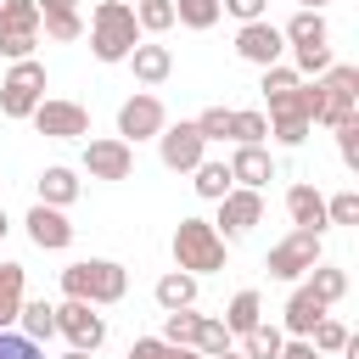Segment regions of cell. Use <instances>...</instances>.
Returning a JSON list of instances; mask_svg holds the SVG:
<instances>
[{
	"label": "cell",
	"mask_w": 359,
	"mask_h": 359,
	"mask_svg": "<svg viewBox=\"0 0 359 359\" xmlns=\"http://www.w3.org/2000/svg\"><path fill=\"white\" fill-rule=\"evenodd\" d=\"M45 11H50V34H56V39H73V28H79V22H73L67 0H45Z\"/></svg>",
	"instance_id": "29"
},
{
	"label": "cell",
	"mask_w": 359,
	"mask_h": 359,
	"mask_svg": "<svg viewBox=\"0 0 359 359\" xmlns=\"http://www.w3.org/2000/svg\"><path fill=\"white\" fill-rule=\"evenodd\" d=\"M174 252H180L185 269H219V264H224V247H219L213 224H202V219H185V224H180Z\"/></svg>",
	"instance_id": "2"
},
{
	"label": "cell",
	"mask_w": 359,
	"mask_h": 359,
	"mask_svg": "<svg viewBox=\"0 0 359 359\" xmlns=\"http://www.w3.org/2000/svg\"><path fill=\"white\" fill-rule=\"evenodd\" d=\"M129 359H168V348H163V342H135Z\"/></svg>",
	"instance_id": "42"
},
{
	"label": "cell",
	"mask_w": 359,
	"mask_h": 359,
	"mask_svg": "<svg viewBox=\"0 0 359 359\" xmlns=\"http://www.w3.org/2000/svg\"><path fill=\"white\" fill-rule=\"evenodd\" d=\"M39 129L45 135H84V112L79 107H39Z\"/></svg>",
	"instance_id": "14"
},
{
	"label": "cell",
	"mask_w": 359,
	"mask_h": 359,
	"mask_svg": "<svg viewBox=\"0 0 359 359\" xmlns=\"http://www.w3.org/2000/svg\"><path fill=\"white\" fill-rule=\"evenodd\" d=\"M275 107V123H280V140H303V129H309V90H292V95H275L269 101Z\"/></svg>",
	"instance_id": "8"
},
{
	"label": "cell",
	"mask_w": 359,
	"mask_h": 359,
	"mask_svg": "<svg viewBox=\"0 0 359 359\" xmlns=\"http://www.w3.org/2000/svg\"><path fill=\"white\" fill-rule=\"evenodd\" d=\"M314 258H320V236H314V230H297L292 241H280V247L269 252V275H297V269H314Z\"/></svg>",
	"instance_id": "5"
},
{
	"label": "cell",
	"mask_w": 359,
	"mask_h": 359,
	"mask_svg": "<svg viewBox=\"0 0 359 359\" xmlns=\"http://www.w3.org/2000/svg\"><path fill=\"white\" fill-rule=\"evenodd\" d=\"M224 185H230V168H219V163H208V168H202V180H196V191H202V196H224Z\"/></svg>",
	"instance_id": "31"
},
{
	"label": "cell",
	"mask_w": 359,
	"mask_h": 359,
	"mask_svg": "<svg viewBox=\"0 0 359 359\" xmlns=\"http://www.w3.org/2000/svg\"><path fill=\"white\" fill-rule=\"evenodd\" d=\"M264 90H269V101H275V95H292V90H297V79H292V73H269V79H264Z\"/></svg>",
	"instance_id": "39"
},
{
	"label": "cell",
	"mask_w": 359,
	"mask_h": 359,
	"mask_svg": "<svg viewBox=\"0 0 359 359\" xmlns=\"http://www.w3.org/2000/svg\"><path fill=\"white\" fill-rule=\"evenodd\" d=\"M67 359H84V348H79V353H67Z\"/></svg>",
	"instance_id": "44"
},
{
	"label": "cell",
	"mask_w": 359,
	"mask_h": 359,
	"mask_svg": "<svg viewBox=\"0 0 359 359\" xmlns=\"http://www.w3.org/2000/svg\"><path fill=\"white\" fill-rule=\"evenodd\" d=\"M331 219H337V224H353V219H359V196H337V202H331Z\"/></svg>",
	"instance_id": "38"
},
{
	"label": "cell",
	"mask_w": 359,
	"mask_h": 359,
	"mask_svg": "<svg viewBox=\"0 0 359 359\" xmlns=\"http://www.w3.org/2000/svg\"><path fill=\"white\" fill-rule=\"evenodd\" d=\"M314 342H320V348H342V342H348V331H342L337 320H320V325H314Z\"/></svg>",
	"instance_id": "36"
},
{
	"label": "cell",
	"mask_w": 359,
	"mask_h": 359,
	"mask_svg": "<svg viewBox=\"0 0 359 359\" xmlns=\"http://www.w3.org/2000/svg\"><path fill=\"white\" fill-rule=\"evenodd\" d=\"M320 303H331V297H342V269H320L314 275V286H309Z\"/></svg>",
	"instance_id": "32"
},
{
	"label": "cell",
	"mask_w": 359,
	"mask_h": 359,
	"mask_svg": "<svg viewBox=\"0 0 359 359\" xmlns=\"http://www.w3.org/2000/svg\"><path fill=\"white\" fill-rule=\"evenodd\" d=\"M303 6H320V0H303Z\"/></svg>",
	"instance_id": "47"
},
{
	"label": "cell",
	"mask_w": 359,
	"mask_h": 359,
	"mask_svg": "<svg viewBox=\"0 0 359 359\" xmlns=\"http://www.w3.org/2000/svg\"><path fill=\"white\" fill-rule=\"evenodd\" d=\"M180 359H185V353H180Z\"/></svg>",
	"instance_id": "48"
},
{
	"label": "cell",
	"mask_w": 359,
	"mask_h": 359,
	"mask_svg": "<svg viewBox=\"0 0 359 359\" xmlns=\"http://www.w3.org/2000/svg\"><path fill=\"white\" fill-rule=\"evenodd\" d=\"M353 95H359V73L353 67H337L320 90H309V118H325V123H353Z\"/></svg>",
	"instance_id": "1"
},
{
	"label": "cell",
	"mask_w": 359,
	"mask_h": 359,
	"mask_svg": "<svg viewBox=\"0 0 359 359\" xmlns=\"http://www.w3.org/2000/svg\"><path fill=\"white\" fill-rule=\"evenodd\" d=\"M90 168H95V174H107V180H123V174H129V151H123L118 140L90 146Z\"/></svg>",
	"instance_id": "16"
},
{
	"label": "cell",
	"mask_w": 359,
	"mask_h": 359,
	"mask_svg": "<svg viewBox=\"0 0 359 359\" xmlns=\"http://www.w3.org/2000/svg\"><path fill=\"white\" fill-rule=\"evenodd\" d=\"M39 84H45V73H39L34 62H22V67L6 79V101H0V107H6V118H22V112L34 107V90H39Z\"/></svg>",
	"instance_id": "7"
},
{
	"label": "cell",
	"mask_w": 359,
	"mask_h": 359,
	"mask_svg": "<svg viewBox=\"0 0 359 359\" xmlns=\"http://www.w3.org/2000/svg\"><path fill=\"white\" fill-rule=\"evenodd\" d=\"M236 45H241V56H247V62H275V50H280V34H275L269 22H247Z\"/></svg>",
	"instance_id": "10"
},
{
	"label": "cell",
	"mask_w": 359,
	"mask_h": 359,
	"mask_svg": "<svg viewBox=\"0 0 359 359\" xmlns=\"http://www.w3.org/2000/svg\"><path fill=\"white\" fill-rule=\"evenodd\" d=\"M17 303H22V269L17 264H0V325L17 314Z\"/></svg>",
	"instance_id": "20"
},
{
	"label": "cell",
	"mask_w": 359,
	"mask_h": 359,
	"mask_svg": "<svg viewBox=\"0 0 359 359\" xmlns=\"http://www.w3.org/2000/svg\"><path fill=\"white\" fill-rule=\"evenodd\" d=\"M0 236H6V219H0Z\"/></svg>",
	"instance_id": "46"
},
{
	"label": "cell",
	"mask_w": 359,
	"mask_h": 359,
	"mask_svg": "<svg viewBox=\"0 0 359 359\" xmlns=\"http://www.w3.org/2000/svg\"><path fill=\"white\" fill-rule=\"evenodd\" d=\"M180 17H185L191 28H208V22L219 17V0H180Z\"/></svg>",
	"instance_id": "26"
},
{
	"label": "cell",
	"mask_w": 359,
	"mask_h": 359,
	"mask_svg": "<svg viewBox=\"0 0 359 359\" xmlns=\"http://www.w3.org/2000/svg\"><path fill=\"white\" fill-rule=\"evenodd\" d=\"M247 359H280V331H247Z\"/></svg>",
	"instance_id": "24"
},
{
	"label": "cell",
	"mask_w": 359,
	"mask_h": 359,
	"mask_svg": "<svg viewBox=\"0 0 359 359\" xmlns=\"http://www.w3.org/2000/svg\"><path fill=\"white\" fill-rule=\"evenodd\" d=\"M135 45V17L123 11V6H101L95 11V50L112 62V56H123Z\"/></svg>",
	"instance_id": "4"
},
{
	"label": "cell",
	"mask_w": 359,
	"mask_h": 359,
	"mask_svg": "<svg viewBox=\"0 0 359 359\" xmlns=\"http://www.w3.org/2000/svg\"><path fill=\"white\" fill-rule=\"evenodd\" d=\"M157 297H163L168 309H185V303H191V280H185V275H168V280L157 286Z\"/></svg>",
	"instance_id": "28"
},
{
	"label": "cell",
	"mask_w": 359,
	"mask_h": 359,
	"mask_svg": "<svg viewBox=\"0 0 359 359\" xmlns=\"http://www.w3.org/2000/svg\"><path fill=\"white\" fill-rule=\"evenodd\" d=\"M213 359H236V353H213Z\"/></svg>",
	"instance_id": "45"
},
{
	"label": "cell",
	"mask_w": 359,
	"mask_h": 359,
	"mask_svg": "<svg viewBox=\"0 0 359 359\" xmlns=\"http://www.w3.org/2000/svg\"><path fill=\"white\" fill-rule=\"evenodd\" d=\"M140 17H146V28H168V22H174V6H168V0H146Z\"/></svg>",
	"instance_id": "37"
},
{
	"label": "cell",
	"mask_w": 359,
	"mask_h": 359,
	"mask_svg": "<svg viewBox=\"0 0 359 359\" xmlns=\"http://www.w3.org/2000/svg\"><path fill=\"white\" fill-rule=\"evenodd\" d=\"M22 320H28V337H50L56 331V309H45V303H28Z\"/></svg>",
	"instance_id": "25"
},
{
	"label": "cell",
	"mask_w": 359,
	"mask_h": 359,
	"mask_svg": "<svg viewBox=\"0 0 359 359\" xmlns=\"http://www.w3.org/2000/svg\"><path fill=\"white\" fill-rule=\"evenodd\" d=\"M56 325H62V331H67L79 348H95V342H101V320H95L84 303H67V309H56Z\"/></svg>",
	"instance_id": "9"
},
{
	"label": "cell",
	"mask_w": 359,
	"mask_h": 359,
	"mask_svg": "<svg viewBox=\"0 0 359 359\" xmlns=\"http://www.w3.org/2000/svg\"><path fill=\"white\" fill-rule=\"evenodd\" d=\"M28 28H34V6H28V0H11V6L0 11V50L22 56V50H28Z\"/></svg>",
	"instance_id": "6"
},
{
	"label": "cell",
	"mask_w": 359,
	"mask_h": 359,
	"mask_svg": "<svg viewBox=\"0 0 359 359\" xmlns=\"http://www.w3.org/2000/svg\"><path fill=\"white\" fill-rule=\"evenodd\" d=\"M135 73L157 84V79L168 73V50H163V45H146V50H135Z\"/></svg>",
	"instance_id": "22"
},
{
	"label": "cell",
	"mask_w": 359,
	"mask_h": 359,
	"mask_svg": "<svg viewBox=\"0 0 359 359\" xmlns=\"http://www.w3.org/2000/svg\"><path fill=\"white\" fill-rule=\"evenodd\" d=\"M230 174H236V180H247V185H258V180H269V157H264L258 146H241V151H236V163H230Z\"/></svg>",
	"instance_id": "19"
},
{
	"label": "cell",
	"mask_w": 359,
	"mask_h": 359,
	"mask_svg": "<svg viewBox=\"0 0 359 359\" xmlns=\"http://www.w3.org/2000/svg\"><path fill=\"white\" fill-rule=\"evenodd\" d=\"M230 129H236V135L252 146V140L264 135V118H258V112H230Z\"/></svg>",
	"instance_id": "34"
},
{
	"label": "cell",
	"mask_w": 359,
	"mask_h": 359,
	"mask_svg": "<svg viewBox=\"0 0 359 359\" xmlns=\"http://www.w3.org/2000/svg\"><path fill=\"white\" fill-rule=\"evenodd\" d=\"M286 359H314V348H292V353H286Z\"/></svg>",
	"instance_id": "43"
},
{
	"label": "cell",
	"mask_w": 359,
	"mask_h": 359,
	"mask_svg": "<svg viewBox=\"0 0 359 359\" xmlns=\"http://www.w3.org/2000/svg\"><path fill=\"white\" fill-rule=\"evenodd\" d=\"M0 359H39V348H34L28 337H11V331H0Z\"/></svg>",
	"instance_id": "33"
},
{
	"label": "cell",
	"mask_w": 359,
	"mask_h": 359,
	"mask_svg": "<svg viewBox=\"0 0 359 359\" xmlns=\"http://www.w3.org/2000/svg\"><path fill=\"white\" fill-rule=\"evenodd\" d=\"M247 224H258V196H252V191L224 196V230H230V236H241Z\"/></svg>",
	"instance_id": "17"
},
{
	"label": "cell",
	"mask_w": 359,
	"mask_h": 359,
	"mask_svg": "<svg viewBox=\"0 0 359 359\" xmlns=\"http://www.w3.org/2000/svg\"><path fill=\"white\" fill-rule=\"evenodd\" d=\"M320 314H325V303H320L314 292H297V297L286 303V325H292V331H314Z\"/></svg>",
	"instance_id": "18"
},
{
	"label": "cell",
	"mask_w": 359,
	"mask_h": 359,
	"mask_svg": "<svg viewBox=\"0 0 359 359\" xmlns=\"http://www.w3.org/2000/svg\"><path fill=\"white\" fill-rule=\"evenodd\" d=\"M286 208H292V219H297V230H314L320 236V224H325V202L309 191V185H297L292 196H286Z\"/></svg>",
	"instance_id": "12"
},
{
	"label": "cell",
	"mask_w": 359,
	"mask_h": 359,
	"mask_svg": "<svg viewBox=\"0 0 359 359\" xmlns=\"http://www.w3.org/2000/svg\"><path fill=\"white\" fill-rule=\"evenodd\" d=\"M196 135H202V140H219V135H230V112H224V107H213V112H202V123H196Z\"/></svg>",
	"instance_id": "30"
},
{
	"label": "cell",
	"mask_w": 359,
	"mask_h": 359,
	"mask_svg": "<svg viewBox=\"0 0 359 359\" xmlns=\"http://www.w3.org/2000/svg\"><path fill=\"white\" fill-rule=\"evenodd\" d=\"M157 118H163V112H157V101H129V107H123V118H118V129H123L129 140H140V135H151V129H157Z\"/></svg>",
	"instance_id": "13"
},
{
	"label": "cell",
	"mask_w": 359,
	"mask_h": 359,
	"mask_svg": "<svg viewBox=\"0 0 359 359\" xmlns=\"http://www.w3.org/2000/svg\"><path fill=\"white\" fill-rule=\"evenodd\" d=\"M163 157H168V168H191V163L202 157V135H196V123L174 129V135L163 140Z\"/></svg>",
	"instance_id": "11"
},
{
	"label": "cell",
	"mask_w": 359,
	"mask_h": 359,
	"mask_svg": "<svg viewBox=\"0 0 359 359\" xmlns=\"http://www.w3.org/2000/svg\"><path fill=\"white\" fill-rule=\"evenodd\" d=\"M28 230H34L39 247H62V241H67V219L50 213V208H34V213H28Z\"/></svg>",
	"instance_id": "15"
},
{
	"label": "cell",
	"mask_w": 359,
	"mask_h": 359,
	"mask_svg": "<svg viewBox=\"0 0 359 359\" xmlns=\"http://www.w3.org/2000/svg\"><path fill=\"white\" fill-rule=\"evenodd\" d=\"M196 331H202L196 314H168V337H174V342H196Z\"/></svg>",
	"instance_id": "35"
},
{
	"label": "cell",
	"mask_w": 359,
	"mask_h": 359,
	"mask_svg": "<svg viewBox=\"0 0 359 359\" xmlns=\"http://www.w3.org/2000/svg\"><path fill=\"white\" fill-rule=\"evenodd\" d=\"M292 39H297V50H320V45H325V22L303 11V17L292 22Z\"/></svg>",
	"instance_id": "21"
},
{
	"label": "cell",
	"mask_w": 359,
	"mask_h": 359,
	"mask_svg": "<svg viewBox=\"0 0 359 359\" xmlns=\"http://www.w3.org/2000/svg\"><path fill=\"white\" fill-rule=\"evenodd\" d=\"M67 292H73V297H101V303H112V297L123 292V269H118V264H73V269H67Z\"/></svg>",
	"instance_id": "3"
},
{
	"label": "cell",
	"mask_w": 359,
	"mask_h": 359,
	"mask_svg": "<svg viewBox=\"0 0 359 359\" xmlns=\"http://www.w3.org/2000/svg\"><path fill=\"white\" fill-rule=\"evenodd\" d=\"M39 191H45L50 202H67V196H73V174H67V168H50V174L39 180Z\"/></svg>",
	"instance_id": "27"
},
{
	"label": "cell",
	"mask_w": 359,
	"mask_h": 359,
	"mask_svg": "<svg viewBox=\"0 0 359 359\" xmlns=\"http://www.w3.org/2000/svg\"><path fill=\"white\" fill-rule=\"evenodd\" d=\"M230 325H236V331H258V297H252V292H241V297L230 303Z\"/></svg>",
	"instance_id": "23"
},
{
	"label": "cell",
	"mask_w": 359,
	"mask_h": 359,
	"mask_svg": "<svg viewBox=\"0 0 359 359\" xmlns=\"http://www.w3.org/2000/svg\"><path fill=\"white\" fill-rule=\"evenodd\" d=\"M236 17H247V22H258V11H264V0H224Z\"/></svg>",
	"instance_id": "41"
},
{
	"label": "cell",
	"mask_w": 359,
	"mask_h": 359,
	"mask_svg": "<svg viewBox=\"0 0 359 359\" xmlns=\"http://www.w3.org/2000/svg\"><path fill=\"white\" fill-rule=\"evenodd\" d=\"M342 157L359 163V123H342Z\"/></svg>",
	"instance_id": "40"
}]
</instances>
